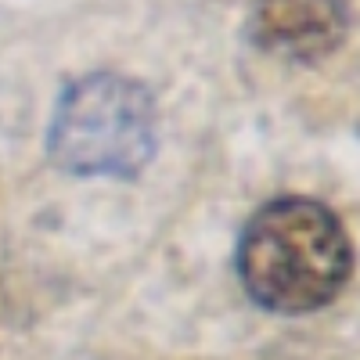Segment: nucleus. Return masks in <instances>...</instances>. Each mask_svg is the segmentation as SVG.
<instances>
[{
	"label": "nucleus",
	"mask_w": 360,
	"mask_h": 360,
	"mask_svg": "<svg viewBox=\"0 0 360 360\" xmlns=\"http://www.w3.org/2000/svg\"><path fill=\"white\" fill-rule=\"evenodd\" d=\"M44 144L51 162L72 176H137L159 144L152 90L119 72L72 79L51 112Z\"/></svg>",
	"instance_id": "nucleus-2"
},
{
	"label": "nucleus",
	"mask_w": 360,
	"mask_h": 360,
	"mask_svg": "<svg viewBox=\"0 0 360 360\" xmlns=\"http://www.w3.org/2000/svg\"><path fill=\"white\" fill-rule=\"evenodd\" d=\"M245 29L266 54L317 62L346 40L349 8L346 0H252Z\"/></svg>",
	"instance_id": "nucleus-3"
},
{
	"label": "nucleus",
	"mask_w": 360,
	"mask_h": 360,
	"mask_svg": "<svg viewBox=\"0 0 360 360\" xmlns=\"http://www.w3.org/2000/svg\"><path fill=\"white\" fill-rule=\"evenodd\" d=\"M353 242L346 224L317 198L278 195L249 217L238 242V278L270 314H314L346 288Z\"/></svg>",
	"instance_id": "nucleus-1"
}]
</instances>
